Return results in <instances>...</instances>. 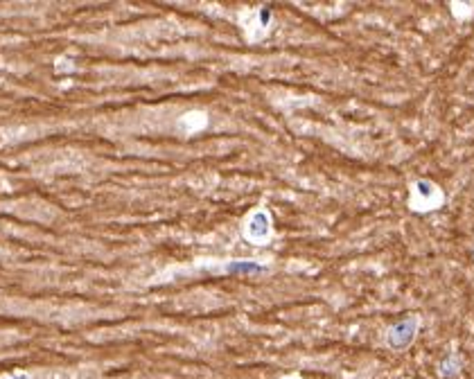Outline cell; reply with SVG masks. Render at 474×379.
<instances>
[{"label":"cell","instance_id":"1","mask_svg":"<svg viewBox=\"0 0 474 379\" xmlns=\"http://www.w3.org/2000/svg\"><path fill=\"white\" fill-rule=\"evenodd\" d=\"M274 235V219L271 213L267 208H256L244 221V237H247L251 244L256 246H265L271 241Z\"/></svg>","mask_w":474,"mask_h":379},{"label":"cell","instance_id":"2","mask_svg":"<svg viewBox=\"0 0 474 379\" xmlns=\"http://www.w3.org/2000/svg\"><path fill=\"white\" fill-rule=\"evenodd\" d=\"M418 329H420V316H415V314L404 316L402 321H398V323H393L387 329V345L391 350L402 352L415 341Z\"/></svg>","mask_w":474,"mask_h":379},{"label":"cell","instance_id":"3","mask_svg":"<svg viewBox=\"0 0 474 379\" xmlns=\"http://www.w3.org/2000/svg\"><path fill=\"white\" fill-rule=\"evenodd\" d=\"M443 190L438 188L434 181L418 179L413 183V195H411V208L413 210H434L443 204Z\"/></svg>","mask_w":474,"mask_h":379},{"label":"cell","instance_id":"4","mask_svg":"<svg viewBox=\"0 0 474 379\" xmlns=\"http://www.w3.org/2000/svg\"><path fill=\"white\" fill-rule=\"evenodd\" d=\"M226 273H262L265 267L262 264H258V262H240V260H235V262H228L226 267H224Z\"/></svg>","mask_w":474,"mask_h":379},{"label":"cell","instance_id":"5","mask_svg":"<svg viewBox=\"0 0 474 379\" xmlns=\"http://www.w3.org/2000/svg\"><path fill=\"white\" fill-rule=\"evenodd\" d=\"M459 370H461V357L456 352H452L443 364H440L438 373L443 377H454V375H459Z\"/></svg>","mask_w":474,"mask_h":379},{"label":"cell","instance_id":"6","mask_svg":"<svg viewBox=\"0 0 474 379\" xmlns=\"http://www.w3.org/2000/svg\"><path fill=\"white\" fill-rule=\"evenodd\" d=\"M0 379H30V375L28 373H12V375L0 377Z\"/></svg>","mask_w":474,"mask_h":379},{"label":"cell","instance_id":"7","mask_svg":"<svg viewBox=\"0 0 474 379\" xmlns=\"http://www.w3.org/2000/svg\"><path fill=\"white\" fill-rule=\"evenodd\" d=\"M282 379H300L298 375H287V377H282Z\"/></svg>","mask_w":474,"mask_h":379}]
</instances>
